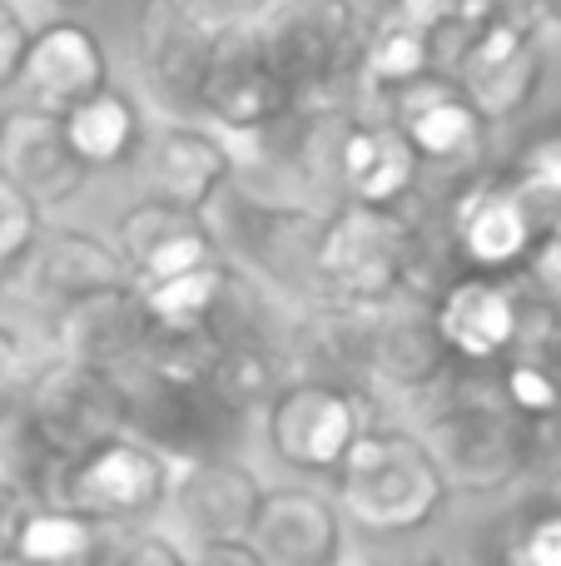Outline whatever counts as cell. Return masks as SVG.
Masks as SVG:
<instances>
[{"instance_id":"cell-27","label":"cell","mask_w":561,"mask_h":566,"mask_svg":"<svg viewBox=\"0 0 561 566\" xmlns=\"http://www.w3.org/2000/svg\"><path fill=\"white\" fill-rule=\"evenodd\" d=\"M139 293L155 323H224V308L239 293V269L229 259H209L184 274L139 283Z\"/></svg>"},{"instance_id":"cell-18","label":"cell","mask_w":561,"mask_h":566,"mask_svg":"<svg viewBox=\"0 0 561 566\" xmlns=\"http://www.w3.org/2000/svg\"><path fill=\"white\" fill-rule=\"evenodd\" d=\"M348 532L334 492L268 488L248 537L264 552V566H334L348 557Z\"/></svg>"},{"instance_id":"cell-28","label":"cell","mask_w":561,"mask_h":566,"mask_svg":"<svg viewBox=\"0 0 561 566\" xmlns=\"http://www.w3.org/2000/svg\"><path fill=\"white\" fill-rule=\"evenodd\" d=\"M105 522L85 517L70 502H35L20 527L15 562H99Z\"/></svg>"},{"instance_id":"cell-25","label":"cell","mask_w":561,"mask_h":566,"mask_svg":"<svg viewBox=\"0 0 561 566\" xmlns=\"http://www.w3.org/2000/svg\"><path fill=\"white\" fill-rule=\"evenodd\" d=\"M288 382L284 353L258 333H229V343L219 348L214 373L204 382V398L219 402L234 418H264L268 398Z\"/></svg>"},{"instance_id":"cell-14","label":"cell","mask_w":561,"mask_h":566,"mask_svg":"<svg viewBox=\"0 0 561 566\" xmlns=\"http://www.w3.org/2000/svg\"><path fill=\"white\" fill-rule=\"evenodd\" d=\"M0 169L25 195H35L45 205V214L70 209L89 189V175H95V165L70 139L65 115L35 105V99L0 115Z\"/></svg>"},{"instance_id":"cell-20","label":"cell","mask_w":561,"mask_h":566,"mask_svg":"<svg viewBox=\"0 0 561 566\" xmlns=\"http://www.w3.org/2000/svg\"><path fill=\"white\" fill-rule=\"evenodd\" d=\"M149 338V308L139 283H115V289H99L89 298L70 303L55 323H50V343L65 358H80L89 368L119 373L145 353Z\"/></svg>"},{"instance_id":"cell-19","label":"cell","mask_w":561,"mask_h":566,"mask_svg":"<svg viewBox=\"0 0 561 566\" xmlns=\"http://www.w3.org/2000/svg\"><path fill=\"white\" fill-rule=\"evenodd\" d=\"M115 244H119V254H125L135 283H159L169 274L209 264V259H224V244H219L214 224H209L199 209H179L155 195H145L119 219Z\"/></svg>"},{"instance_id":"cell-24","label":"cell","mask_w":561,"mask_h":566,"mask_svg":"<svg viewBox=\"0 0 561 566\" xmlns=\"http://www.w3.org/2000/svg\"><path fill=\"white\" fill-rule=\"evenodd\" d=\"M65 129L95 169H125V165H135L139 145H145L149 119L139 109V99L109 80L105 90H95L89 99L65 109Z\"/></svg>"},{"instance_id":"cell-13","label":"cell","mask_w":561,"mask_h":566,"mask_svg":"<svg viewBox=\"0 0 561 566\" xmlns=\"http://www.w3.org/2000/svg\"><path fill=\"white\" fill-rule=\"evenodd\" d=\"M6 283H10V298L25 303L35 318L55 323L70 303L89 298L99 289H115V283H135V274H129L119 244L89 234V229L45 224L40 244L10 269Z\"/></svg>"},{"instance_id":"cell-34","label":"cell","mask_w":561,"mask_h":566,"mask_svg":"<svg viewBox=\"0 0 561 566\" xmlns=\"http://www.w3.org/2000/svg\"><path fill=\"white\" fill-rule=\"evenodd\" d=\"M527 422V482L537 488H561V408L547 418Z\"/></svg>"},{"instance_id":"cell-10","label":"cell","mask_w":561,"mask_h":566,"mask_svg":"<svg viewBox=\"0 0 561 566\" xmlns=\"http://www.w3.org/2000/svg\"><path fill=\"white\" fill-rule=\"evenodd\" d=\"M453 363L457 353L437 328V298H427L423 283L368 303V382H378L388 398L423 408L453 382Z\"/></svg>"},{"instance_id":"cell-2","label":"cell","mask_w":561,"mask_h":566,"mask_svg":"<svg viewBox=\"0 0 561 566\" xmlns=\"http://www.w3.org/2000/svg\"><path fill=\"white\" fill-rule=\"evenodd\" d=\"M328 482L348 527L373 542L417 537L443 517L453 497L433 442L413 422H368Z\"/></svg>"},{"instance_id":"cell-33","label":"cell","mask_w":561,"mask_h":566,"mask_svg":"<svg viewBox=\"0 0 561 566\" xmlns=\"http://www.w3.org/2000/svg\"><path fill=\"white\" fill-rule=\"evenodd\" d=\"M512 179L537 199V205L561 209V135H547V139H537V145H527Z\"/></svg>"},{"instance_id":"cell-40","label":"cell","mask_w":561,"mask_h":566,"mask_svg":"<svg viewBox=\"0 0 561 566\" xmlns=\"http://www.w3.org/2000/svg\"><path fill=\"white\" fill-rule=\"evenodd\" d=\"M552 363H557V368H561V343H557V353H552Z\"/></svg>"},{"instance_id":"cell-35","label":"cell","mask_w":561,"mask_h":566,"mask_svg":"<svg viewBox=\"0 0 561 566\" xmlns=\"http://www.w3.org/2000/svg\"><path fill=\"white\" fill-rule=\"evenodd\" d=\"M30 40H35V20H30L15 0H0V90L20 85Z\"/></svg>"},{"instance_id":"cell-21","label":"cell","mask_w":561,"mask_h":566,"mask_svg":"<svg viewBox=\"0 0 561 566\" xmlns=\"http://www.w3.org/2000/svg\"><path fill=\"white\" fill-rule=\"evenodd\" d=\"M105 85H109V50L85 20L55 15V20H45V25H35L25 70H20V90H25L35 105L65 115L70 105L89 99Z\"/></svg>"},{"instance_id":"cell-36","label":"cell","mask_w":561,"mask_h":566,"mask_svg":"<svg viewBox=\"0 0 561 566\" xmlns=\"http://www.w3.org/2000/svg\"><path fill=\"white\" fill-rule=\"evenodd\" d=\"M189 20H199L204 30H234V25H258L268 15L274 0H179Z\"/></svg>"},{"instance_id":"cell-22","label":"cell","mask_w":561,"mask_h":566,"mask_svg":"<svg viewBox=\"0 0 561 566\" xmlns=\"http://www.w3.org/2000/svg\"><path fill=\"white\" fill-rule=\"evenodd\" d=\"M334 179L343 199L363 205H407L423 179V155L398 119H348L334 145Z\"/></svg>"},{"instance_id":"cell-38","label":"cell","mask_w":561,"mask_h":566,"mask_svg":"<svg viewBox=\"0 0 561 566\" xmlns=\"http://www.w3.org/2000/svg\"><path fill=\"white\" fill-rule=\"evenodd\" d=\"M527 279L547 303L561 308V229H542V239L527 254Z\"/></svg>"},{"instance_id":"cell-8","label":"cell","mask_w":561,"mask_h":566,"mask_svg":"<svg viewBox=\"0 0 561 566\" xmlns=\"http://www.w3.org/2000/svg\"><path fill=\"white\" fill-rule=\"evenodd\" d=\"M447 75H457V85L473 95V105L483 109L493 125H512L532 109V99L542 95L552 55H547V25L532 20L522 6L497 10L487 25H477L453 55L443 60Z\"/></svg>"},{"instance_id":"cell-1","label":"cell","mask_w":561,"mask_h":566,"mask_svg":"<svg viewBox=\"0 0 561 566\" xmlns=\"http://www.w3.org/2000/svg\"><path fill=\"white\" fill-rule=\"evenodd\" d=\"M129 428V398L115 373L50 353L25 388L20 412L0 428V472L25 482L40 502L55 497L65 462Z\"/></svg>"},{"instance_id":"cell-37","label":"cell","mask_w":561,"mask_h":566,"mask_svg":"<svg viewBox=\"0 0 561 566\" xmlns=\"http://www.w3.org/2000/svg\"><path fill=\"white\" fill-rule=\"evenodd\" d=\"M35 492L25 482H15L10 472H0V562H15L20 547V527H25L30 507H35Z\"/></svg>"},{"instance_id":"cell-16","label":"cell","mask_w":561,"mask_h":566,"mask_svg":"<svg viewBox=\"0 0 561 566\" xmlns=\"http://www.w3.org/2000/svg\"><path fill=\"white\" fill-rule=\"evenodd\" d=\"M393 119L413 139L423 165H437V169H477L487 155V135L497 129L447 70H427L423 80L398 90Z\"/></svg>"},{"instance_id":"cell-29","label":"cell","mask_w":561,"mask_h":566,"mask_svg":"<svg viewBox=\"0 0 561 566\" xmlns=\"http://www.w3.org/2000/svg\"><path fill=\"white\" fill-rule=\"evenodd\" d=\"M99 562H135V566H179L189 562V547L179 542V532L165 517H145V522H119L105 527L99 542Z\"/></svg>"},{"instance_id":"cell-23","label":"cell","mask_w":561,"mask_h":566,"mask_svg":"<svg viewBox=\"0 0 561 566\" xmlns=\"http://www.w3.org/2000/svg\"><path fill=\"white\" fill-rule=\"evenodd\" d=\"M522 313L527 298L502 279H463L443 289L437 298V328H443L447 348L457 363L473 368H493V363L512 358L517 338H522Z\"/></svg>"},{"instance_id":"cell-7","label":"cell","mask_w":561,"mask_h":566,"mask_svg":"<svg viewBox=\"0 0 561 566\" xmlns=\"http://www.w3.org/2000/svg\"><path fill=\"white\" fill-rule=\"evenodd\" d=\"M174 468H179L174 448L125 428L115 438L95 442L89 452H80L75 462H65L50 502H70V507H80L85 517L105 522V527L165 517Z\"/></svg>"},{"instance_id":"cell-39","label":"cell","mask_w":561,"mask_h":566,"mask_svg":"<svg viewBox=\"0 0 561 566\" xmlns=\"http://www.w3.org/2000/svg\"><path fill=\"white\" fill-rule=\"evenodd\" d=\"M512 562H532V566H561V512L537 517L527 527L522 542H512Z\"/></svg>"},{"instance_id":"cell-6","label":"cell","mask_w":561,"mask_h":566,"mask_svg":"<svg viewBox=\"0 0 561 566\" xmlns=\"http://www.w3.org/2000/svg\"><path fill=\"white\" fill-rule=\"evenodd\" d=\"M363 428V392L353 378H334V373H288V382L264 408L268 458L298 478H334Z\"/></svg>"},{"instance_id":"cell-9","label":"cell","mask_w":561,"mask_h":566,"mask_svg":"<svg viewBox=\"0 0 561 566\" xmlns=\"http://www.w3.org/2000/svg\"><path fill=\"white\" fill-rule=\"evenodd\" d=\"M298 109V90L284 75L264 25L219 30L199 85V119L229 129L234 139H264Z\"/></svg>"},{"instance_id":"cell-31","label":"cell","mask_w":561,"mask_h":566,"mask_svg":"<svg viewBox=\"0 0 561 566\" xmlns=\"http://www.w3.org/2000/svg\"><path fill=\"white\" fill-rule=\"evenodd\" d=\"M40 234H45V205L0 169V279L40 244Z\"/></svg>"},{"instance_id":"cell-11","label":"cell","mask_w":561,"mask_h":566,"mask_svg":"<svg viewBox=\"0 0 561 566\" xmlns=\"http://www.w3.org/2000/svg\"><path fill=\"white\" fill-rule=\"evenodd\" d=\"M239 169H244V145L199 115H165L159 125H149L135 155L145 195L169 199L179 209H199V214H209V205L234 185Z\"/></svg>"},{"instance_id":"cell-5","label":"cell","mask_w":561,"mask_h":566,"mask_svg":"<svg viewBox=\"0 0 561 566\" xmlns=\"http://www.w3.org/2000/svg\"><path fill=\"white\" fill-rule=\"evenodd\" d=\"M258 25L294 80L298 105L328 109L358 90L368 45V15L358 0H274Z\"/></svg>"},{"instance_id":"cell-3","label":"cell","mask_w":561,"mask_h":566,"mask_svg":"<svg viewBox=\"0 0 561 566\" xmlns=\"http://www.w3.org/2000/svg\"><path fill=\"white\" fill-rule=\"evenodd\" d=\"M423 408L417 428L433 442L453 492L502 497L527 482V422L502 398V388H473L453 373V382Z\"/></svg>"},{"instance_id":"cell-30","label":"cell","mask_w":561,"mask_h":566,"mask_svg":"<svg viewBox=\"0 0 561 566\" xmlns=\"http://www.w3.org/2000/svg\"><path fill=\"white\" fill-rule=\"evenodd\" d=\"M497 388H502V398L517 408V418H547V412L561 408V368L552 358L512 353V358H502Z\"/></svg>"},{"instance_id":"cell-15","label":"cell","mask_w":561,"mask_h":566,"mask_svg":"<svg viewBox=\"0 0 561 566\" xmlns=\"http://www.w3.org/2000/svg\"><path fill=\"white\" fill-rule=\"evenodd\" d=\"M209 50H214V30L189 20L179 0H145V10L135 15L139 85L165 115H199Z\"/></svg>"},{"instance_id":"cell-17","label":"cell","mask_w":561,"mask_h":566,"mask_svg":"<svg viewBox=\"0 0 561 566\" xmlns=\"http://www.w3.org/2000/svg\"><path fill=\"white\" fill-rule=\"evenodd\" d=\"M453 244L467 264L502 274V269L527 264L532 244L542 239L537 224V199L517 179H473L453 199Z\"/></svg>"},{"instance_id":"cell-32","label":"cell","mask_w":561,"mask_h":566,"mask_svg":"<svg viewBox=\"0 0 561 566\" xmlns=\"http://www.w3.org/2000/svg\"><path fill=\"white\" fill-rule=\"evenodd\" d=\"M35 368L40 363H35V353H30V338L20 333V323H10L6 313H0V428L20 412Z\"/></svg>"},{"instance_id":"cell-26","label":"cell","mask_w":561,"mask_h":566,"mask_svg":"<svg viewBox=\"0 0 561 566\" xmlns=\"http://www.w3.org/2000/svg\"><path fill=\"white\" fill-rule=\"evenodd\" d=\"M427 70H437V40H433L427 25H417L413 15H403V10H388L383 20L368 25L358 90L393 99L398 90L413 85V80H423Z\"/></svg>"},{"instance_id":"cell-4","label":"cell","mask_w":561,"mask_h":566,"mask_svg":"<svg viewBox=\"0 0 561 566\" xmlns=\"http://www.w3.org/2000/svg\"><path fill=\"white\" fill-rule=\"evenodd\" d=\"M423 239L403 205H363L343 199V209L318 224V283L343 303H383L403 289H417Z\"/></svg>"},{"instance_id":"cell-12","label":"cell","mask_w":561,"mask_h":566,"mask_svg":"<svg viewBox=\"0 0 561 566\" xmlns=\"http://www.w3.org/2000/svg\"><path fill=\"white\" fill-rule=\"evenodd\" d=\"M264 492H268L264 478L244 458H229V452H179L165 522L179 532V542L194 557V547H204V542L248 537Z\"/></svg>"}]
</instances>
